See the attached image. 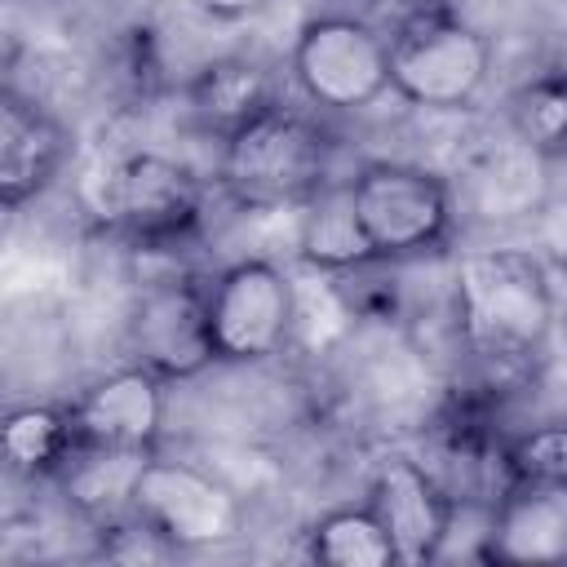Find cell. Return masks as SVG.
<instances>
[{"label": "cell", "mask_w": 567, "mask_h": 567, "mask_svg": "<svg viewBox=\"0 0 567 567\" xmlns=\"http://www.w3.org/2000/svg\"><path fill=\"white\" fill-rule=\"evenodd\" d=\"M456 332L470 354L496 368L527 363L554 328V288L527 248H474L452 275Z\"/></svg>", "instance_id": "obj_1"}, {"label": "cell", "mask_w": 567, "mask_h": 567, "mask_svg": "<svg viewBox=\"0 0 567 567\" xmlns=\"http://www.w3.org/2000/svg\"><path fill=\"white\" fill-rule=\"evenodd\" d=\"M332 142L297 106L275 102L244 128L221 137L217 177L244 208H301L332 182Z\"/></svg>", "instance_id": "obj_2"}, {"label": "cell", "mask_w": 567, "mask_h": 567, "mask_svg": "<svg viewBox=\"0 0 567 567\" xmlns=\"http://www.w3.org/2000/svg\"><path fill=\"white\" fill-rule=\"evenodd\" d=\"M492 71L487 35L443 4L408 13L390 35V89L425 111L470 106Z\"/></svg>", "instance_id": "obj_3"}, {"label": "cell", "mask_w": 567, "mask_h": 567, "mask_svg": "<svg viewBox=\"0 0 567 567\" xmlns=\"http://www.w3.org/2000/svg\"><path fill=\"white\" fill-rule=\"evenodd\" d=\"M350 199L377 261L434 252L452 235L456 195L447 177L403 159H372L350 177Z\"/></svg>", "instance_id": "obj_4"}, {"label": "cell", "mask_w": 567, "mask_h": 567, "mask_svg": "<svg viewBox=\"0 0 567 567\" xmlns=\"http://www.w3.org/2000/svg\"><path fill=\"white\" fill-rule=\"evenodd\" d=\"M292 80L323 111H363L390 89V35L350 13H319L292 40Z\"/></svg>", "instance_id": "obj_5"}, {"label": "cell", "mask_w": 567, "mask_h": 567, "mask_svg": "<svg viewBox=\"0 0 567 567\" xmlns=\"http://www.w3.org/2000/svg\"><path fill=\"white\" fill-rule=\"evenodd\" d=\"M208 323L221 363H261L279 354L297 323L292 279L266 257L230 261L208 284Z\"/></svg>", "instance_id": "obj_6"}, {"label": "cell", "mask_w": 567, "mask_h": 567, "mask_svg": "<svg viewBox=\"0 0 567 567\" xmlns=\"http://www.w3.org/2000/svg\"><path fill=\"white\" fill-rule=\"evenodd\" d=\"M133 514L151 523L177 554L226 545L244 527V505L226 483H217L190 461H164L155 452L137 470Z\"/></svg>", "instance_id": "obj_7"}, {"label": "cell", "mask_w": 567, "mask_h": 567, "mask_svg": "<svg viewBox=\"0 0 567 567\" xmlns=\"http://www.w3.org/2000/svg\"><path fill=\"white\" fill-rule=\"evenodd\" d=\"M128 354L164 381H190L217 363L208 323V284L155 279L128 310Z\"/></svg>", "instance_id": "obj_8"}, {"label": "cell", "mask_w": 567, "mask_h": 567, "mask_svg": "<svg viewBox=\"0 0 567 567\" xmlns=\"http://www.w3.org/2000/svg\"><path fill=\"white\" fill-rule=\"evenodd\" d=\"M111 213L142 248H168L199 226L204 186L182 159L137 151L111 177Z\"/></svg>", "instance_id": "obj_9"}, {"label": "cell", "mask_w": 567, "mask_h": 567, "mask_svg": "<svg viewBox=\"0 0 567 567\" xmlns=\"http://www.w3.org/2000/svg\"><path fill=\"white\" fill-rule=\"evenodd\" d=\"M368 505L381 518L399 563L416 567V563H430L443 554V545L452 536L456 501L439 483V474L425 470L421 461H408V456L381 461V470L372 474V487H368Z\"/></svg>", "instance_id": "obj_10"}, {"label": "cell", "mask_w": 567, "mask_h": 567, "mask_svg": "<svg viewBox=\"0 0 567 567\" xmlns=\"http://www.w3.org/2000/svg\"><path fill=\"white\" fill-rule=\"evenodd\" d=\"M80 447L155 452L164 430V377L142 363H124L80 390L71 403Z\"/></svg>", "instance_id": "obj_11"}, {"label": "cell", "mask_w": 567, "mask_h": 567, "mask_svg": "<svg viewBox=\"0 0 567 567\" xmlns=\"http://www.w3.org/2000/svg\"><path fill=\"white\" fill-rule=\"evenodd\" d=\"M483 558L514 567L567 563V478H505L487 509Z\"/></svg>", "instance_id": "obj_12"}, {"label": "cell", "mask_w": 567, "mask_h": 567, "mask_svg": "<svg viewBox=\"0 0 567 567\" xmlns=\"http://www.w3.org/2000/svg\"><path fill=\"white\" fill-rule=\"evenodd\" d=\"M71 137L62 120H53L31 97L4 89L0 97V199L4 208H22L35 199L66 164Z\"/></svg>", "instance_id": "obj_13"}, {"label": "cell", "mask_w": 567, "mask_h": 567, "mask_svg": "<svg viewBox=\"0 0 567 567\" xmlns=\"http://www.w3.org/2000/svg\"><path fill=\"white\" fill-rule=\"evenodd\" d=\"M190 111L199 115V124L217 137H230L235 128H244L252 115L270 111L275 97V80L261 62L252 58H217L204 62L186 89Z\"/></svg>", "instance_id": "obj_14"}, {"label": "cell", "mask_w": 567, "mask_h": 567, "mask_svg": "<svg viewBox=\"0 0 567 567\" xmlns=\"http://www.w3.org/2000/svg\"><path fill=\"white\" fill-rule=\"evenodd\" d=\"M297 252L301 261L319 266V270H354L377 261L372 244L359 226L354 199H350V177L346 182H328L323 190H315L301 204L297 217Z\"/></svg>", "instance_id": "obj_15"}, {"label": "cell", "mask_w": 567, "mask_h": 567, "mask_svg": "<svg viewBox=\"0 0 567 567\" xmlns=\"http://www.w3.org/2000/svg\"><path fill=\"white\" fill-rule=\"evenodd\" d=\"M0 447L4 465L18 478H58L75 452H80V430L71 416V403H27L13 408L0 425Z\"/></svg>", "instance_id": "obj_16"}, {"label": "cell", "mask_w": 567, "mask_h": 567, "mask_svg": "<svg viewBox=\"0 0 567 567\" xmlns=\"http://www.w3.org/2000/svg\"><path fill=\"white\" fill-rule=\"evenodd\" d=\"M306 554L328 567H390L394 545L372 514V505H337L319 514L306 532Z\"/></svg>", "instance_id": "obj_17"}, {"label": "cell", "mask_w": 567, "mask_h": 567, "mask_svg": "<svg viewBox=\"0 0 567 567\" xmlns=\"http://www.w3.org/2000/svg\"><path fill=\"white\" fill-rule=\"evenodd\" d=\"M509 128L540 159H567V71H540L509 93Z\"/></svg>", "instance_id": "obj_18"}, {"label": "cell", "mask_w": 567, "mask_h": 567, "mask_svg": "<svg viewBox=\"0 0 567 567\" xmlns=\"http://www.w3.org/2000/svg\"><path fill=\"white\" fill-rule=\"evenodd\" d=\"M505 478H567V421H545L505 447Z\"/></svg>", "instance_id": "obj_19"}, {"label": "cell", "mask_w": 567, "mask_h": 567, "mask_svg": "<svg viewBox=\"0 0 567 567\" xmlns=\"http://www.w3.org/2000/svg\"><path fill=\"white\" fill-rule=\"evenodd\" d=\"M199 13H208V18H226V22H235V18H252V13H261L270 0H190Z\"/></svg>", "instance_id": "obj_20"}]
</instances>
